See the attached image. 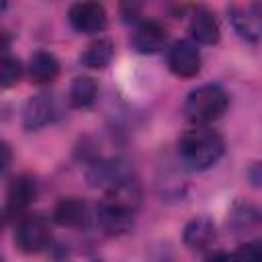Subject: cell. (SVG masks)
Here are the masks:
<instances>
[{"instance_id":"e0dca14e","label":"cell","mask_w":262,"mask_h":262,"mask_svg":"<svg viewBox=\"0 0 262 262\" xmlns=\"http://www.w3.org/2000/svg\"><path fill=\"white\" fill-rule=\"evenodd\" d=\"M20 78H23L20 59L4 53L2 59H0V82H2V88H12L14 84H18Z\"/></svg>"},{"instance_id":"ffe728a7","label":"cell","mask_w":262,"mask_h":262,"mask_svg":"<svg viewBox=\"0 0 262 262\" xmlns=\"http://www.w3.org/2000/svg\"><path fill=\"white\" fill-rule=\"evenodd\" d=\"M207 262H233V256H229V254H225V252H215V254L209 256Z\"/></svg>"},{"instance_id":"ba28073f","label":"cell","mask_w":262,"mask_h":262,"mask_svg":"<svg viewBox=\"0 0 262 262\" xmlns=\"http://www.w3.org/2000/svg\"><path fill=\"white\" fill-rule=\"evenodd\" d=\"M35 196H37V180L31 174H18L14 180H10L6 192V207H4L6 219L25 215L23 211H27V207L35 201Z\"/></svg>"},{"instance_id":"3957f363","label":"cell","mask_w":262,"mask_h":262,"mask_svg":"<svg viewBox=\"0 0 262 262\" xmlns=\"http://www.w3.org/2000/svg\"><path fill=\"white\" fill-rule=\"evenodd\" d=\"M229 104L227 92L219 84H203L188 92L184 100V115L196 127H207L217 121Z\"/></svg>"},{"instance_id":"8fae6325","label":"cell","mask_w":262,"mask_h":262,"mask_svg":"<svg viewBox=\"0 0 262 262\" xmlns=\"http://www.w3.org/2000/svg\"><path fill=\"white\" fill-rule=\"evenodd\" d=\"M188 31H190L192 39L201 45H215L221 37L219 23H217L213 10H209L207 6L192 8L190 20H188Z\"/></svg>"},{"instance_id":"9c48e42d","label":"cell","mask_w":262,"mask_h":262,"mask_svg":"<svg viewBox=\"0 0 262 262\" xmlns=\"http://www.w3.org/2000/svg\"><path fill=\"white\" fill-rule=\"evenodd\" d=\"M131 43H133L137 53L151 55V53H158L166 47L168 31L162 23H158L154 18H145V20L137 23V27L131 35Z\"/></svg>"},{"instance_id":"4fadbf2b","label":"cell","mask_w":262,"mask_h":262,"mask_svg":"<svg viewBox=\"0 0 262 262\" xmlns=\"http://www.w3.org/2000/svg\"><path fill=\"white\" fill-rule=\"evenodd\" d=\"M53 221L61 227H84L88 221V207L82 199L76 196H66L61 201H57V205L53 207Z\"/></svg>"},{"instance_id":"44dd1931","label":"cell","mask_w":262,"mask_h":262,"mask_svg":"<svg viewBox=\"0 0 262 262\" xmlns=\"http://www.w3.org/2000/svg\"><path fill=\"white\" fill-rule=\"evenodd\" d=\"M2 170L6 172V168L10 166V149H8V143H2Z\"/></svg>"},{"instance_id":"5b68a950","label":"cell","mask_w":262,"mask_h":262,"mask_svg":"<svg viewBox=\"0 0 262 262\" xmlns=\"http://www.w3.org/2000/svg\"><path fill=\"white\" fill-rule=\"evenodd\" d=\"M227 16L233 31L246 41L262 39V4L260 2H231Z\"/></svg>"},{"instance_id":"52a82bcc","label":"cell","mask_w":262,"mask_h":262,"mask_svg":"<svg viewBox=\"0 0 262 262\" xmlns=\"http://www.w3.org/2000/svg\"><path fill=\"white\" fill-rule=\"evenodd\" d=\"M166 61H168L170 72L174 76H178V78H192V76H196L201 72V63H203L196 45L186 41V39L174 41L170 45Z\"/></svg>"},{"instance_id":"7a4b0ae2","label":"cell","mask_w":262,"mask_h":262,"mask_svg":"<svg viewBox=\"0 0 262 262\" xmlns=\"http://www.w3.org/2000/svg\"><path fill=\"white\" fill-rule=\"evenodd\" d=\"M225 151L223 137L211 127H192L184 131L178 141V156L184 168L192 172H203L215 166Z\"/></svg>"},{"instance_id":"6da1fadb","label":"cell","mask_w":262,"mask_h":262,"mask_svg":"<svg viewBox=\"0 0 262 262\" xmlns=\"http://www.w3.org/2000/svg\"><path fill=\"white\" fill-rule=\"evenodd\" d=\"M141 203V190L135 180L125 178L106 190L102 201L96 207V223L106 235H123L133 227Z\"/></svg>"},{"instance_id":"30bf717a","label":"cell","mask_w":262,"mask_h":262,"mask_svg":"<svg viewBox=\"0 0 262 262\" xmlns=\"http://www.w3.org/2000/svg\"><path fill=\"white\" fill-rule=\"evenodd\" d=\"M57 117V104L51 94H35L25 102L23 127L27 131H39Z\"/></svg>"},{"instance_id":"9a60e30c","label":"cell","mask_w":262,"mask_h":262,"mask_svg":"<svg viewBox=\"0 0 262 262\" xmlns=\"http://www.w3.org/2000/svg\"><path fill=\"white\" fill-rule=\"evenodd\" d=\"M113 55H115L113 41L106 37H98L80 53V63L90 70H102L113 61Z\"/></svg>"},{"instance_id":"277c9868","label":"cell","mask_w":262,"mask_h":262,"mask_svg":"<svg viewBox=\"0 0 262 262\" xmlns=\"http://www.w3.org/2000/svg\"><path fill=\"white\" fill-rule=\"evenodd\" d=\"M14 242L25 254H37L45 250L51 242V227L47 217L41 213L20 215L14 225Z\"/></svg>"},{"instance_id":"2e32d148","label":"cell","mask_w":262,"mask_h":262,"mask_svg":"<svg viewBox=\"0 0 262 262\" xmlns=\"http://www.w3.org/2000/svg\"><path fill=\"white\" fill-rule=\"evenodd\" d=\"M98 96V86H96V80L90 78V76H78L74 78L72 86H70V92H68V100L74 108H88L94 104Z\"/></svg>"},{"instance_id":"8992f818","label":"cell","mask_w":262,"mask_h":262,"mask_svg":"<svg viewBox=\"0 0 262 262\" xmlns=\"http://www.w3.org/2000/svg\"><path fill=\"white\" fill-rule=\"evenodd\" d=\"M68 20L76 33H100L106 27V10L98 2H76L68 8Z\"/></svg>"},{"instance_id":"5bb4252c","label":"cell","mask_w":262,"mask_h":262,"mask_svg":"<svg viewBox=\"0 0 262 262\" xmlns=\"http://www.w3.org/2000/svg\"><path fill=\"white\" fill-rule=\"evenodd\" d=\"M59 76V61L51 51H35L29 59V80L37 86L51 84Z\"/></svg>"},{"instance_id":"d6986e66","label":"cell","mask_w":262,"mask_h":262,"mask_svg":"<svg viewBox=\"0 0 262 262\" xmlns=\"http://www.w3.org/2000/svg\"><path fill=\"white\" fill-rule=\"evenodd\" d=\"M248 182L254 186V188H262V162H252L248 166Z\"/></svg>"},{"instance_id":"7c38bea8","label":"cell","mask_w":262,"mask_h":262,"mask_svg":"<svg viewBox=\"0 0 262 262\" xmlns=\"http://www.w3.org/2000/svg\"><path fill=\"white\" fill-rule=\"evenodd\" d=\"M215 235H217V229H215V223L213 219L205 217V215H199V217H192L184 229H182V242L188 250L192 252H203L207 250L213 242H215Z\"/></svg>"},{"instance_id":"ac0fdd59","label":"cell","mask_w":262,"mask_h":262,"mask_svg":"<svg viewBox=\"0 0 262 262\" xmlns=\"http://www.w3.org/2000/svg\"><path fill=\"white\" fill-rule=\"evenodd\" d=\"M231 256L233 262H262V242H246Z\"/></svg>"}]
</instances>
